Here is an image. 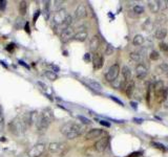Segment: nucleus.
Segmentation results:
<instances>
[{
    "mask_svg": "<svg viewBox=\"0 0 168 157\" xmlns=\"http://www.w3.org/2000/svg\"><path fill=\"white\" fill-rule=\"evenodd\" d=\"M54 121V113L50 108H45L36 121V128L39 133H44Z\"/></svg>",
    "mask_w": 168,
    "mask_h": 157,
    "instance_id": "obj_1",
    "label": "nucleus"
},
{
    "mask_svg": "<svg viewBox=\"0 0 168 157\" xmlns=\"http://www.w3.org/2000/svg\"><path fill=\"white\" fill-rule=\"evenodd\" d=\"M60 131L67 139H75L83 133V127L78 123L68 121L61 126Z\"/></svg>",
    "mask_w": 168,
    "mask_h": 157,
    "instance_id": "obj_2",
    "label": "nucleus"
},
{
    "mask_svg": "<svg viewBox=\"0 0 168 157\" xmlns=\"http://www.w3.org/2000/svg\"><path fill=\"white\" fill-rule=\"evenodd\" d=\"M39 117V114L37 111H32V112H28L25 113L24 115L22 116V123H23V125L25 126V128L28 129V128L32 127L35 123L37 121V119H38Z\"/></svg>",
    "mask_w": 168,
    "mask_h": 157,
    "instance_id": "obj_3",
    "label": "nucleus"
},
{
    "mask_svg": "<svg viewBox=\"0 0 168 157\" xmlns=\"http://www.w3.org/2000/svg\"><path fill=\"white\" fill-rule=\"evenodd\" d=\"M8 129H10V131H11L12 133L18 135V134H20V133L24 132L25 130H26V128H25V126L23 125L21 119H15L12 121H10V124H8Z\"/></svg>",
    "mask_w": 168,
    "mask_h": 157,
    "instance_id": "obj_4",
    "label": "nucleus"
},
{
    "mask_svg": "<svg viewBox=\"0 0 168 157\" xmlns=\"http://www.w3.org/2000/svg\"><path fill=\"white\" fill-rule=\"evenodd\" d=\"M119 73H120V66H119V64L116 63L108 68L107 72L105 73V79L106 81L111 83L119 77Z\"/></svg>",
    "mask_w": 168,
    "mask_h": 157,
    "instance_id": "obj_5",
    "label": "nucleus"
},
{
    "mask_svg": "<svg viewBox=\"0 0 168 157\" xmlns=\"http://www.w3.org/2000/svg\"><path fill=\"white\" fill-rule=\"evenodd\" d=\"M46 150V145L43 143H37L28 151V157H40Z\"/></svg>",
    "mask_w": 168,
    "mask_h": 157,
    "instance_id": "obj_6",
    "label": "nucleus"
},
{
    "mask_svg": "<svg viewBox=\"0 0 168 157\" xmlns=\"http://www.w3.org/2000/svg\"><path fill=\"white\" fill-rule=\"evenodd\" d=\"M74 36H75V29L72 26H69V27L62 29V32L60 33V40L62 43H67L72 39H74Z\"/></svg>",
    "mask_w": 168,
    "mask_h": 157,
    "instance_id": "obj_7",
    "label": "nucleus"
},
{
    "mask_svg": "<svg viewBox=\"0 0 168 157\" xmlns=\"http://www.w3.org/2000/svg\"><path fill=\"white\" fill-rule=\"evenodd\" d=\"M148 75V69L142 63H139L136 66V77L138 80H144Z\"/></svg>",
    "mask_w": 168,
    "mask_h": 157,
    "instance_id": "obj_8",
    "label": "nucleus"
},
{
    "mask_svg": "<svg viewBox=\"0 0 168 157\" xmlns=\"http://www.w3.org/2000/svg\"><path fill=\"white\" fill-rule=\"evenodd\" d=\"M66 16H67V14H66V12L64 8L58 10V11L55 13V15H54V23H55L57 26L62 25L64 22V20H65Z\"/></svg>",
    "mask_w": 168,
    "mask_h": 157,
    "instance_id": "obj_9",
    "label": "nucleus"
},
{
    "mask_svg": "<svg viewBox=\"0 0 168 157\" xmlns=\"http://www.w3.org/2000/svg\"><path fill=\"white\" fill-rule=\"evenodd\" d=\"M65 148V145L63 143H60V141H55V143H50L48 145V150H50V153L53 154H60L62 153Z\"/></svg>",
    "mask_w": 168,
    "mask_h": 157,
    "instance_id": "obj_10",
    "label": "nucleus"
},
{
    "mask_svg": "<svg viewBox=\"0 0 168 157\" xmlns=\"http://www.w3.org/2000/svg\"><path fill=\"white\" fill-rule=\"evenodd\" d=\"M108 143H109V137L108 136H105V137L100 138L99 141L95 143V149L98 152H104L105 150L107 149Z\"/></svg>",
    "mask_w": 168,
    "mask_h": 157,
    "instance_id": "obj_11",
    "label": "nucleus"
},
{
    "mask_svg": "<svg viewBox=\"0 0 168 157\" xmlns=\"http://www.w3.org/2000/svg\"><path fill=\"white\" fill-rule=\"evenodd\" d=\"M153 90L156 93V97H162L163 101H164V91H165V87H164V83L163 81H156L153 85Z\"/></svg>",
    "mask_w": 168,
    "mask_h": 157,
    "instance_id": "obj_12",
    "label": "nucleus"
},
{
    "mask_svg": "<svg viewBox=\"0 0 168 157\" xmlns=\"http://www.w3.org/2000/svg\"><path fill=\"white\" fill-rule=\"evenodd\" d=\"M87 16V10H86V6L84 4H79L75 11V17L77 20L84 19L85 17Z\"/></svg>",
    "mask_w": 168,
    "mask_h": 157,
    "instance_id": "obj_13",
    "label": "nucleus"
},
{
    "mask_svg": "<svg viewBox=\"0 0 168 157\" xmlns=\"http://www.w3.org/2000/svg\"><path fill=\"white\" fill-rule=\"evenodd\" d=\"M103 134V130L101 129H97V128H95V129H91L89 130L87 133L85 134V139L86 141H91V139H96V138L100 137L101 135Z\"/></svg>",
    "mask_w": 168,
    "mask_h": 157,
    "instance_id": "obj_14",
    "label": "nucleus"
},
{
    "mask_svg": "<svg viewBox=\"0 0 168 157\" xmlns=\"http://www.w3.org/2000/svg\"><path fill=\"white\" fill-rule=\"evenodd\" d=\"M100 44H101V41H100V37L95 35L91 38V41H89V49L91 52H96L97 50L99 49Z\"/></svg>",
    "mask_w": 168,
    "mask_h": 157,
    "instance_id": "obj_15",
    "label": "nucleus"
},
{
    "mask_svg": "<svg viewBox=\"0 0 168 157\" xmlns=\"http://www.w3.org/2000/svg\"><path fill=\"white\" fill-rule=\"evenodd\" d=\"M103 64H104V58L100 53H95L93 57V65H94L95 69L102 68Z\"/></svg>",
    "mask_w": 168,
    "mask_h": 157,
    "instance_id": "obj_16",
    "label": "nucleus"
},
{
    "mask_svg": "<svg viewBox=\"0 0 168 157\" xmlns=\"http://www.w3.org/2000/svg\"><path fill=\"white\" fill-rule=\"evenodd\" d=\"M156 71L158 75H163V77H168V64L162 63L156 67Z\"/></svg>",
    "mask_w": 168,
    "mask_h": 157,
    "instance_id": "obj_17",
    "label": "nucleus"
},
{
    "mask_svg": "<svg viewBox=\"0 0 168 157\" xmlns=\"http://www.w3.org/2000/svg\"><path fill=\"white\" fill-rule=\"evenodd\" d=\"M121 72H122V75H123V80H124L125 82H130V80H131L132 77V73L129 67L124 65V66L122 67Z\"/></svg>",
    "mask_w": 168,
    "mask_h": 157,
    "instance_id": "obj_18",
    "label": "nucleus"
},
{
    "mask_svg": "<svg viewBox=\"0 0 168 157\" xmlns=\"http://www.w3.org/2000/svg\"><path fill=\"white\" fill-rule=\"evenodd\" d=\"M88 37V34L85 29L84 30H79L77 33H75V36H74V39L76 41H79V42H84L87 39Z\"/></svg>",
    "mask_w": 168,
    "mask_h": 157,
    "instance_id": "obj_19",
    "label": "nucleus"
},
{
    "mask_svg": "<svg viewBox=\"0 0 168 157\" xmlns=\"http://www.w3.org/2000/svg\"><path fill=\"white\" fill-rule=\"evenodd\" d=\"M168 21V18L167 16H166L165 14H162V13H160L159 15H157V17H156V20H154V24L156 25H159V26H162V25L166 24V22Z\"/></svg>",
    "mask_w": 168,
    "mask_h": 157,
    "instance_id": "obj_20",
    "label": "nucleus"
},
{
    "mask_svg": "<svg viewBox=\"0 0 168 157\" xmlns=\"http://www.w3.org/2000/svg\"><path fill=\"white\" fill-rule=\"evenodd\" d=\"M154 36L156 38L159 39V40H163L165 39L166 36H167V29L165 27H158V29L156 30L154 33Z\"/></svg>",
    "mask_w": 168,
    "mask_h": 157,
    "instance_id": "obj_21",
    "label": "nucleus"
},
{
    "mask_svg": "<svg viewBox=\"0 0 168 157\" xmlns=\"http://www.w3.org/2000/svg\"><path fill=\"white\" fill-rule=\"evenodd\" d=\"M87 83L91 89H94V90L98 91V92H101V91H102V85H101L100 83L97 82V81L89 79V80H87Z\"/></svg>",
    "mask_w": 168,
    "mask_h": 157,
    "instance_id": "obj_22",
    "label": "nucleus"
},
{
    "mask_svg": "<svg viewBox=\"0 0 168 157\" xmlns=\"http://www.w3.org/2000/svg\"><path fill=\"white\" fill-rule=\"evenodd\" d=\"M148 8L151 11V13H154V14H159L160 13V8H159L158 1H154V0L148 1Z\"/></svg>",
    "mask_w": 168,
    "mask_h": 157,
    "instance_id": "obj_23",
    "label": "nucleus"
},
{
    "mask_svg": "<svg viewBox=\"0 0 168 157\" xmlns=\"http://www.w3.org/2000/svg\"><path fill=\"white\" fill-rule=\"evenodd\" d=\"M129 58L131 59L133 62L140 63L141 61H142V59H143V55H142L140 51H132L129 53Z\"/></svg>",
    "mask_w": 168,
    "mask_h": 157,
    "instance_id": "obj_24",
    "label": "nucleus"
},
{
    "mask_svg": "<svg viewBox=\"0 0 168 157\" xmlns=\"http://www.w3.org/2000/svg\"><path fill=\"white\" fill-rule=\"evenodd\" d=\"M144 42H145V38L142 35H136L132 40V44L135 46H141V45H143Z\"/></svg>",
    "mask_w": 168,
    "mask_h": 157,
    "instance_id": "obj_25",
    "label": "nucleus"
},
{
    "mask_svg": "<svg viewBox=\"0 0 168 157\" xmlns=\"http://www.w3.org/2000/svg\"><path fill=\"white\" fill-rule=\"evenodd\" d=\"M133 91H135V84L132 82H129L125 86V93L127 94V97H130L133 93Z\"/></svg>",
    "mask_w": 168,
    "mask_h": 157,
    "instance_id": "obj_26",
    "label": "nucleus"
},
{
    "mask_svg": "<svg viewBox=\"0 0 168 157\" xmlns=\"http://www.w3.org/2000/svg\"><path fill=\"white\" fill-rule=\"evenodd\" d=\"M124 82H125L124 80H120L119 77H117L116 80L111 82V85H113V88H116V89H118V88H122V87L124 86Z\"/></svg>",
    "mask_w": 168,
    "mask_h": 157,
    "instance_id": "obj_27",
    "label": "nucleus"
},
{
    "mask_svg": "<svg viewBox=\"0 0 168 157\" xmlns=\"http://www.w3.org/2000/svg\"><path fill=\"white\" fill-rule=\"evenodd\" d=\"M26 12H28V4L25 1H21L19 3V13L21 16H24L26 14Z\"/></svg>",
    "mask_w": 168,
    "mask_h": 157,
    "instance_id": "obj_28",
    "label": "nucleus"
},
{
    "mask_svg": "<svg viewBox=\"0 0 168 157\" xmlns=\"http://www.w3.org/2000/svg\"><path fill=\"white\" fill-rule=\"evenodd\" d=\"M44 75H45V77L50 81H56L58 79V75H56V72L52 71V70H45Z\"/></svg>",
    "mask_w": 168,
    "mask_h": 157,
    "instance_id": "obj_29",
    "label": "nucleus"
},
{
    "mask_svg": "<svg viewBox=\"0 0 168 157\" xmlns=\"http://www.w3.org/2000/svg\"><path fill=\"white\" fill-rule=\"evenodd\" d=\"M73 20H74V19H73L72 15H67V16H66V18H65V20H64L63 24H62V27L66 28V27H69V26H72ZM63 28H62V29H63Z\"/></svg>",
    "mask_w": 168,
    "mask_h": 157,
    "instance_id": "obj_30",
    "label": "nucleus"
},
{
    "mask_svg": "<svg viewBox=\"0 0 168 157\" xmlns=\"http://www.w3.org/2000/svg\"><path fill=\"white\" fill-rule=\"evenodd\" d=\"M132 12H133L136 15H141L144 13V8L142 5H140V4H137V5H135L132 8Z\"/></svg>",
    "mask_w": 168,
    "mask_h": 157,
    "instance_id": "obj_31",
    "label": "nucleus"
},
{
    "mask_svg": "<svg viewBox=\"0 0 168 157\" xmlns=\"http://www.w3.org/2000/svg\"><path fill=\"white\" fill-rule=\"evenodd\" d=\"M4 130V116H3L2 108L0 107V132Z\"/></svg>",
    "mask_w": 168,
    "mask_h": 157,
    "instance_id": "obj_32",
    "label": "nucleus"
},
{
    "mask_svg": "<svg viewBox=\"0 0 168 157\" xmlns=\"http://www.w3.org/2000/svg\"><path fill=\"white\" fill-rule=\"evenodd\" d=\"M113 52H115V48H113V46L110 44H107V46H106V48H105V55L111 56Z\"/></svg>",
    "mask_w": 168,
    "mask_h": 157,
    "instance_id": "obj_33",
    "label": "nucleus"
},
{
    "mask_svg": "<svg viewBox=\"0 0 168 157\" xmlns=\"http://www.w3.org/2000/svg\"><path fill=\"white\" fill-rule=\"evenodd\" d=\"M142 27L144 28L145 30H151V28H152V23H151V21L149 19H147V21H145L144 22V24L142 25Z\"/></svg>",
    "mask_w": 168,
    "mask_h": 157,
    "instance_id": "obj_34",
    "label": "nucleus"
},
{
    "mask_svg": "<svg viewBox=\"0 0 168 157\" xmlns=\"http://www.w3.org/2000/svg\"><path fill=\"white\" fill-rule=\"evenodd\" d=\"M159 57H160V53L157 51V50H152L150 53H149V58H150V60H158L159 59Z\"/></svg>",
    "mask_w": 168,
    "mask_h": 157,
    "instance_id": "obj_35",
    "label": "nucleus"
},
{
    "mask_svg": "<svg viewBox=\"0 0 168 157\" xmlns=\"http://www.w3.org/2000/svg\"><path fill=\"white\" fill-rule=\"evenodd\" d=\"M158 4H159V8H160V12L165 11L166 8H168L167 3H166V1H164V0H160V1H158Z\"/></svg>",
    "mask_w": 168,
    "mask_h": 157,
    "instance_id": "obj_36",
    "label": "nucleus"
},
{
    "mask_svg": "<svg viewBox=\"0 0 168 157\" xmlns=\"http://www.w3.org/2000/svg\"><path fill=\"white\" fill-rule=\"evenodd\" d=\"M159 47H160V49L162 50V51L168 53V44H166V43L162 42V43H160V44H159Z\"/></svg>",
    "mask_w": 168,
    "mask_h": 157,
    "instance_id": "obj_37",
    "label": "nucleus"
},
{
    "mask_svg": "<svg viewBox=\"0 0 168 157\" xmlns=\"http://www.w3.org/2000/svg\"><path fill=\"white\" fill-rule=\"evenodd\" d=\"M78 119H80L81 123H83L84 125H89V124L91 123V119H86V117H84V116H82V115H79V116H78Z\"/></svg>",
    "mask_w": 168,
    "mask_h": 157,
    "instance_id": "obj_38",
    "label": "nucleus"
},
{
    "mask_svg": "<svg viewBox=\"0 0 168 157\" xmlns=\"http://www.w3.org/2000/svg\"><path fill=\"white\" fill-rule=\"evenodd\" d=\"M6 0H0V11H6Z\"/></svg>",
    "mask_w": 168,
    "mask_h": 157,
    "instance_id": "obj_39",
    "label": "nucleus"
},
{
    "mask_svg": "<svg viewBox=\"0 0 168 157\" xmlns=\"http://www.w3.org/2000/svg\"><path fill=\"white\" fill-rule=\"evenodd\" d=\"M48 67H50V68L53 69L52 71H54V72H58L60 69H59V67L58 66H56V65H54V64H48Z\"/></svg>",
    "mask_w": 168,
    "mask_h": 157,
    "instance_id": "obj_40",
    "label": "nucleus"
},
{
    "mask_svg": "<svg viewBox=\"0 0 168 157\" xmlns=\"http://www.w3.org/2000/svg\"><path fill=\"white\" fill-rule=\"evenodd\" d=\"M37 84H38L39 86H41V87H42V89H43V90H45V91L47 90V86L45 85V84H43V83H42V82H38V83H37Z\"/></svg>",
    "mask_w": 168,
    "mask_h": 157,
    "instance_id": "obj_41",
    "label": "nucleus"
},
{
    "mask_svg": "<svg viewBox=\"0 0 168 157\" xmlns=\"http://www.w3.org/2000/svg\"><path fill=\"white\" fill-rule=\"evenodd\" d=\"M110 99H113V101H115L116 103H118L119 105H121V106H123V103L120 101V99H116V97H110Z\"/></svg>",
    "mask_w": 168,
    "mask_h": 157,
    "instance_id": "obj_42",
    "label": "nucleus"
},
{
    "mask_svg": "<svg viewBox=\"0 0 168 157\" xmlns=\"http://www.w3.org/2000/svg\"><path fill=\"white\" fill-rule=\"evenodd\" d=\"M100 124L103 125V126H105V127H110V124L109 123H107V121H99Z\"/></svg>",
    "mask_w": 168,
    "mask_h": 157,
    "instance_id": "obj_43",
    "label": "nucleus"
},
{
    "mask_svg": "<svg viewBox=\"0 0 168 157\" xmlns=\"http://www.w3.org/2000/svg\"><path fill=\"white\" fill-rule=\"evenodd\" d=\"M152 145H153V146H156V148H158V149H162V150H164V148H163V146H162V145H161V143H152Z\"/></svg>",
    "mask_w": 168,
    "mask_h": 157,
    "instance_id": "obj_44",
    "label": "nucleus"
},
{
    "mask_svg": "<svg viewBox=\"0 0 168 157\" xmlns=\"http://www.w3.org/2000/svg\"><path fill=\"white\" fill-rule=\"evenodd\" d=\"M84 60L86 61V62H89V61H91V55H89V53H85V57H84Z\"/></svg>",
    "mask_w": 168,
    "mask_h": 157,
    "instance_id": "obj_45",
    "label": "nucleus"
},
{
    "mask_svg": "<svg viewBox=\"0 0 168 157\" xmlns=\"http://www.w3.org/2000/svg\"><path fill=\"white\" fill-rule=\"evenodd\" d=\"M40 14H41V12L36 11V14H35V16H34V21H36L37 18H38V16H40Z\"/></svg>",
    "mask_w": 168,
    "mask_h": 157,
    "instance_id": "obj_46",
    "label": "nucleus"
},
{
    "mask_svg": "<svg viewBox=\"0 0 168 157\" xmlns=\"http://www.w3.org/2000/svg\"><path fill=\"white\" fill-rule=\"evenodd\" d=\"M14 47H15L14 44H10V45H8V47H6V49H8V50H12L13 48H14Z\"/></svg>",
    "mask_w": 168,
    "mask_h": 157,
    "instance_id": "obj_47",
    "label": "nucleus"
},
{
    "mask_svg": "<svg viewBox=\"0 0 168 157\" xmlns=\"http://www.w3.org/2000/svg\"><path fill=\"white\" fill-rule=\"evenodd\" d=\"M130 105H131V107H132V108H135V109H137V104H136V103L131 102V103H130Z\"/></svg>",
    "mask_w": 168,
    "mask_h": 157,
    "instance_id": "obj_48",
    "label": "nucleus"
},
{
    "mask_svg": "<svg viewBox=\"0 0 168 157\" xmlns=\"http://www.w3.org/2000/svg\"><path fill=\"white\" fill-rule=\"evenodd\" d=\"M166 3H167V6H168V1H166Z\"/></svg>",
    "mask_w": 168,
    "mask_h": 157,
    "instance_id": "obj_49",
    "label": "nucleus"
},
{
    "mask_svg": "<svg viewBox=\"0 0 168 157\" xmlns=\"http://www.w3.org/2000/svg\"><path fill=\"white\" fill-rule=\"evenodd\" d=\"M167 141H168V138H167Z\"/></svg>",
    "mask_w": 168,
    "mask_h": 157,
    "instance_id": "obj_50",
    "label": "nucleus"
}]
</instances>
